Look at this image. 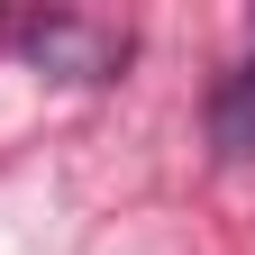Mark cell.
Returning <instances> with one entry per match:
<instances>
[{
    "label": "cell",
    "mask_w": 255,
    "mask_h": 255,
    "mask_svg": "<svg viewBox=\"0 0 255 255\" xmlns=\"http://www.w3.org/2000/svg\"><path fill=\"white\" fill-rule=\"evenodd\" d=\"M210 128H219V146L228 155H255V64L219 91V110H210Z\"/></svg>",
    "instance_id": "cell-1"
}]
</instances>
